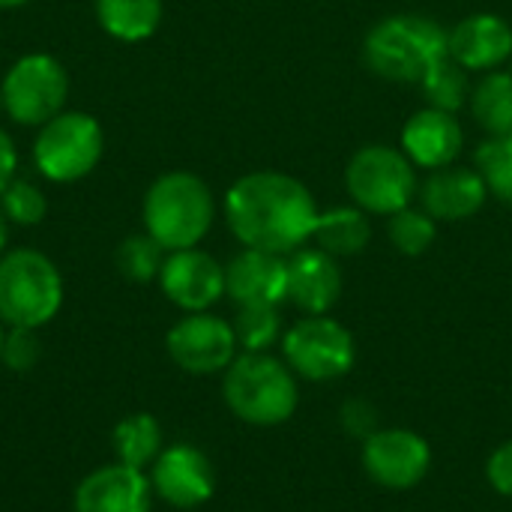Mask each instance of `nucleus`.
Wrapping results in <instances>:
<instances>
[{
	"label": "nucleus",
	"instance_id": "nucleus-14",
	"mask_svg": "<svg viewBox=\"0 0 512 512\" xmlns=\"http://www.w3.org/2000/svg\"><path fill=\"white\" fill-rule=\"evenodd\" d=\"M150 507V477L120 462L87 474L75 489V512H150Z\"/></svg>",
	"mask_w": 512,
	"mask_h": 512
},
{
	"label": "nucleus",
	"instance_id": "nucleus-32",
	"mask_svg": "<svg viewBox=\"0 0 512 512\" xmlns=\"http://www.w3.org/2000/svg\"><path fill=\"white\" fill-rule=\"evenodd\" d=\"M15 168H18V150L9 138V132L0 126V192L3 186L15 177Z\"/></svg>",
	"mask_w": 512,
	"mask_h": 512
},
{
	"label": "nucleus",
	"instance_id": "nucleus-35",
	"mask_svg": "<svg viewBox=\"0 0 512 512\" xmlns=\"http://www.w3.org/2000/svg\"><path fill=\"white\" fill-rule=\"evenodd\" d=\"M3 339H6V333H3V327H0V357H3Z\"/></svg>",
	"mask_w": 512,
	"mask_h": 512
},
{
	"label": "nucleus",
	"instance_id": "nucleus-23",
	"mask_svg": "<svg viewBox=\"0 0 512 512\" xmlns=\"http://www.w3.org/2000/svg\"><path fill=\"white\" fill-rule=\"evenodd\" d=\"M471 111L492 138L512 135V72H489L471 96Z\"/></svg>",
	"mask_w": 512,
	"mask_h": 512
},
{
	"label": "nucleus",
	"instance_id": "nucleus-21",
	"mask_svg": "<svg viewBox=\"0 0 512 512\" xmlns=\"http://www.w3.org/2000/svg\"><path fill=\"white\" fill-rule=\"evenodd\" d=\"M312 240L318 243V249H324L333 258L357 255L369 246L372 225L366 219V210L360 207H333L327 213H318Z\"/></svg>",
	"mask_w": 512,
	"mask_h": 512
},
{
	"label": "nucleus",
	"instance_id": "nucleus-7",
	"mask_svg": "<svg viewBox=\"0 0 512 512\" xmlns=\"http://www.w3.org/2000/svg\"><path fill=\"white\" fill-rule=\"evenodd\" d=\"M66 96H69V72L57 57L42 51L18 57L0 81L3 111L21 126L48 123L63 111Z\"/></svg>",
	"mask_w": 512,
	"mask_h": 512
},
{
	"label": "nucleus",
	"instance_id": "nucleus-19",
	"mask_svg": "<svg viewBox=\"0 0 512 512\" xmlns=\"http://www.w3.org/2000/svg\"><path fill=\"white\" fill-rule=\"evenodd\" d=\"M486 195H489V186L480 171L453 168V165L438 168L420 192L426 213L441 222L471 219L486 204Z\"/></svg>",
	"mask_w": 512,
	"mask_h": 512
},
{
	"label": "nucleus",
	"instance_id": "nucleus-5",
	"mask_svg": "<svg viewBox=\"0 0 512 512\" xmlns=\"http://www.w3.org/2000/svg\"><path fill=\"white\" fill-rule=\"evenodd\" d=\"M63 306V276L36 249H12L0 258V321L9 327H45Z\"/></svg>",
	"mask_w": 512,
	"mask_h": 512
},
{
	"label": "nucleus",
	"instance_id": "nucleus-13",
	"mask_svg": "<svg viewBox=\"0 0 512 512\" xmlns=\"http://www.w3.org/2000/svg\"><path fill=\"white\" fill-rule=\"evenodd\" d=\"M153 495L177 510H195L216 492V471L210 459L192 444H174L159 453L150 474Z\"/></svg>",
	"mask_w": 512,
	"mask_h": 512
},
{
	"label": "nucleus",
	"instance_id": "nucleus-2",
	"mask_svg": "<svg viewBox=\"0 0 512 512\" xmlns=\"http://www.w3.org/2000/svg\"><path fill=\"white\" fill-rule=\"evenodd\" d=\"M144 231L165 249H195L213 228L216 201L210 186L189 171H168L156 177L141 204Z\"/></svg>",
	"mask_w": 512,
	"mask_h": 512
},
{
	"label": "nucleus",
	"instance_id": "nucleus-31",
	"mask_svg": "<svg viewBox=\"0 0 512 512\" xmlns=\"http://www.w3.org/2000/svg\"><path fill=\"white\" fill-rule=\"evenodd\" d=\"M486 480L501 498L512 501V441H504L501 447H495V453L486 462Z\"/></svg>",
	"mask_w": 512,
	"mask_h": 512
},
{
	"label": "nucleus",
	"instance_id": "nucleus-17",
	"mask_svg": "<svg viewBox=\"0 0 512 512\" xmlns=\"http://www.w3.org/2000/svg\"><path fill=\"white\" fill-rule=\"evenodd\" d=\"M462 126L456 120V114L441 111V108H423L417 111L405 129H402V147L405 156L420 165V168H447L456 162V156L462 153Z\"/></svg>",
	"mask_w": 512,
	"mask_h": 512
},
{
	"label": "nucleus",
	"instance_id": "nucleus-27",
	"mask_svg": "<svg viewBox=\"0 0 512 512\" xmlns=\"http://www.w3.org/2000/svg\"><path fill=\"white\" fill-rule=\"evenodd\" d=\"M0 210L3 216L12 222V225H21V228H30V225H39L48 213V198L45 192L33 183V180H24V177H12L3 192H0Z\"/></svg>",
	"mask_w": 512,
	"mask_h": 512
},
{
	"label": "nucleus",
	"instance_id": "nucleus-9",
	"mask_svg": "<svg viewBox=\"0 0 512 512\" xmlns=\"http://www.w3.org/2000/svg\"><path fill=\"white\" fill-rule=\"evenodd\" d=\"M282 354L297 378L327 384L351 372L357 360V345L336 318L306 315L282 336Z\"/></svg>",
	"mask_w": 512,
	"mask_h": 512
},
{
	"label": "nucleus",
	"instance_id": "nucleus-16",
	"mask_svg": "<svg viewBox=\"0 0 512 512\" xmlns=\"http://www.w3.org/2000/svg\"><path fill=\"white\" fill-rule=\"evenodd\" d=\"M342 297V270L324 249H297L288 258V300L306 315H327Z\"/></svg>",
	"mask_w": 512,
	"mask_h": 512
},
{
	"label": "nucleus",
	"instance_id": "nucleus-15",
	"mask_svg": "<svg viewBox=\"0 0 512 512\" xmlns=\"http://www.w3.org/2000/svg\"><path fill=\"white\" fill-rule=\"evenodd\" d=\"M225 294L237 306H279L288 300V258L264 249H243L225 267Z\"/></svg>",
	"mask_w": 512,
	"mask_h": 512
},
{
	"label": "nucleus",
	"instance_id": "nucleus-18",
	"mask_svg": "<svg viewBox=\"0 0 512 512\" xmlns=\"http://www.w3.org/2000/svg\"><path fill=\"white\" fill-rule=\"evenodd\" d=\"M447 48L465 69H492L512 54V27L501 15L477 12L447 33Z\"/></svg>",
	"mask_w": 512,
	"mask_h": 512
},
{
	"label": "nucleus",
	"instance_id": "nucleus-25",
	"mask_svg": "<svg viewBox=\"0 0 512 512\" xmlns=\"http://www.w3.org/2000/svg\"><path fill=\"white\" fill-rule=\"evenodd\" d=\"M426 99H429V108H441V111H456L462 108L465 102V93H468V75H465V66H459L450 54L444 60H438L426 78L420 81Z\"/></svg>",
	"mask_w": 512,
	"mask_h": 512
},
{
	"label": "nucleus",
	"instance_id": "nucleus-11",
	"mask_svg": "<svg viewBox=\"0 0 512 512\" xmlns=\"http://www.w3.org/2000/svg\"><path fill=\"white\" fill-rule=\"evenodd\" d=\"M168 357L189 375H216L225 372L237 357V336L231 321L210 312H186L168 336Z\"/></svg>",
	"mask_w": 512,
	"mask_h": 512
},
{
	"label": "nucleus",
	"instance_id": "nucleus-10",
	"mask_svg": "<svg viewBox=\"0 0 512 512\" xmlns=\"http://www.w3.org/2000/svg\"><path fill=\"white\" fill-rule=\"evenodd\" d=\"M360 462L369 480L390 492H408L420 486L432 468V447L411 429H375L363 438Z\"/></svg>",
	"mask_w": 512,
	"mask_h": 512
},
{
	"label": "nucleus",
	"instance_id": "nucleus-28",
	"mask_svg": "<svg viewBox=\"0 0 512 512\" xmlns=\"http://www.w3.org/2000/svg\"><path fill=\"white\" fill-rule=\"evenodd\" d=\"M477 168H480L489 192L512 204V135L489 138L477 150Z\"/></svg>",
	"mask_w": 512,
	"mask_h": 512
},
{
	"label": "nucleus",
	"instance_id": "nucleus-34",
	"mask_svg": "<svg viewBox=\"0 0 512 512\" xmlns=\"http://www.w3.org/2000/svg\"><path fill=\"white\" fill-rule=\"evenodd\" d=\"M30 0H0V9H18V6H27Z\"/></svg>",
	"mask_w": 512,
	"mask_h": 512
},
{
	"label": "nucleus",
	"instance_id": "nucleus-29",
	"mask_svg": "<svg viewBox=\"0 0 512 512\" xmlns=\"http://www.w3.org/2000/svg\"><path fill=\"white\" fill-rule=\"evenodd\" d=\"M435 234H438L435 219L429 213H420L411 207L393 213L390 225H387V237L402 255H423L435 243Z\"/></svg>",
	"mask_w": 512,
	"mask_h": 512
},
{
	"label": "nucleus",
	"instance_id": "nucleus-3",
	"mask_svg": "<svg viewBox=\"0 0 512 512\" xmlns=\"http://www.w3.org/2000/svg\"><path fill=\"white\" fill-rule=\"evenodd\" d=\"M222 396L231 414L249 426H282L294 417L300 393L297 375L285 360L264 354H240L225 369Z\"/></svg>",
	"mask_w": 512,
	"mask_h": 512
},
{
	"label": "nucleus",
	"instance_id": "nucleus-33",
	"mask_svg": "<svg viewBox=\"0 0 512 512\" xmlns=\"http://www.w3.org/2000/svg\"><path fill=\"white\" fill-rule=\"evenodd\" d=\"M6 240H9V219L0 210V258L6 255Z\"/></svg>",
	"mask_w": 512,
	"mask_h": 512
},
{
	"label": "nucleus",
	"instance_id": "nucleus-26",
	"mask_svg": "<svg viewBox=\"0 0 512 512\" xmlns=\"http://www.w3.org/2000/svg\"><path fill=\"white\" fill-rule=\"evenodd\" d=\"M117 270L129 279V282H153L159 279V270L165 264V249L144 231V234H132L117 246Z\"/></svg>",
	"mask_w": 512,
	"mask_h": 512
},
{
	"label": "nucleus",
	"instance_id": "nucleus-1",
	"mask_svg": "<svg viewBox=\"0 0 512 512\" xmlns=\"http://www.w3.org/2000/svg\"><path fill=\"white\" fill-rule=\"evenodd\" d=\"M225 219L231 234L246 249L288 255L312 237L318 207L312 192L297 177L252 171L228 189Z\"/></svg>",
	"mask_w": 512,
	"mask_h": 512
},
{
	"label": "nucleus",
	"instance_id": "nucleus-30",
	"mask_svg": "<svg viewBox=\"0 0 512 512\" xmlns=\"http://www.w3.org/2000/svg\"><path fill=\"white\" fill-rule=\"evenodd\" d=\"M42 357V345H39V336L36 330L30 327H9L6 339H3V363L12 369V372H30Z\"/></svg>",
	"mask_w": 512,
	"mask_h": 512
},
{
	"label": "nucleus",
	"instance_id": "nucleus-36",
	"mask_svg": "<svg viewBox=\"0 0 512 512\" xmlns=\"http://www.w3.org/2000/svg\"><path fill=\"white\" fill-rule=\"evenodd\" d=\"M0 111H3V99H0Z\"/></svg>",
	"mask_w": 512,
	"mask_h": 512
},
{
	"label": "nucleus",
	"instance_id": "nucleus-4",
	"mask_svg": "<svg viewBox=\"0 0 512 512\" xmlns=\"http://www.w3.org/2000/svg\"><path fill=\"white\" fill-rule=\"evenodd\" d=\"M366 63L387 81H423L426 72L450 54L441 24L423 15H393L378 21L363 45Z\"/></svg>",
	"mask_w": 512,
	"mask_h": 512
},
{
	"label": "nucleus",
	"instance_id": "nucleus-22",
	"mask_svg": "<svg viewBox=\"0 0 512 512\" xmlns=\"http://www.w3.org/2000/svg\"><path fill=\"white\" fill-rule=\"evenodd\" d=\"M111 441H114V456L120 465L144 471L162 453V426L153 414H132L117 423Z\"/></svg>",
	"mask_w": 512,
	"mask_h": 512
},
{
	"label": "nucleus",
	"instance_id": "nucleus-24",
	"mask_svg": "<svg viewBox=\"0 0 512 512\" xmlns=\"http://www.w3.org/2000/svg\"><path fill=\"white\" fill-rule=\"evenodd\" d=\"M237 345L246 354H264L282 333V318L276 306H237V318L231 321Z\"/></svg>",
	"mask_w": 512,
	"mask_h": 512
},
{
	"label": "nucleus",
	"instance_id": "nucleus-8",
	"mask_svg": "<svg viewBox=\"0 0 512 512\" xmlns=\"http://www.w3.org/2000/svg\"><path fill=\"white\" fill-rule=\"evenodd\" d=\"M345 186L360 210L393 216L405 210L417 192L414 162L387 144H369L348 162Z\"/></svg>",
	"mask_w": 512,
	"mask_h": 512
},
{
	"label": "nucleus",
	"instance_id": "nucleus-6",
	"mask_svg": "<svg viewBox=\"0 0 512 512\" xmlns=\"http://www.w3.org/2000/svg\"><path fill=\"white\" fill-rule=\"evenodd\" d=\"M105 150V132L93 114L60 111L39 126L33 141V165L51 183H75L87 177Z\"/></svg>",
	"mask_w": 512,
	"mask_h": 512
},
{
	"label": "nucleus",
	"instance_id": "nucleus-20",
	"mask_svg": "<svg viewBox=\"0 0 512 512\" xmlns=\"http://www.w3.org/2000/svg\"><path fill=\"white\" fill-rule=\"evenodd\" d=\"M96 21L120 42L150 39L162 24V0H96Z\"/></svg>",
	"mask_w": 512,
	"mask_h": 512
},
{
	"label": "nucleus",
	"instance_id": "nucleus-12",
	"mask_svg": "<svg viewBox=\"0 0 512 512\" xmlns=\"http://www.w3.org/2000/svg\"><path fill=\"white\" fill-rule=\"evenodd\" d=\"M159 288L177 309L207 312L225 297V267L198 246L180 249L165 255V264L159 270Z\"/></svg>",
	"mask_w": 512,
	"mask_h": 512
}]
</instances>
